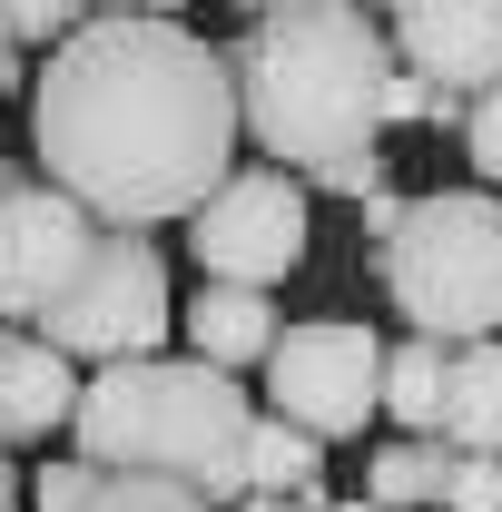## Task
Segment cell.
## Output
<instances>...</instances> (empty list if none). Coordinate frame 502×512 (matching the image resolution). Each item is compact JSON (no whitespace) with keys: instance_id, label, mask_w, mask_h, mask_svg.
Here are the masks:
<instances>
[{"instance_id":"24","label":"cell","mask_w":502,"mask_h":512,"mask_svg":"<svg viewBox=\"0 0 502 512\" xmlns=\"http://www.w3.org/2000/svg\"><path fill=\"white\" fill-rule=\"evenodd\" d=\"M20 178H30V168H20V158L0 148V207H10V188H20Z\"/></svg>"},{"instance_id":"6","label":"cell","mask_w":502,"mask_h":512,"mask_svg":"<svg viewBox=\"0 0 502 512\" xmlns=\"http://www.w3.org/2000/svg\"><path fill=\"white\" fill-rule=\"evenodd\" d=\"M256 375H266V404H256V414L296 424L306 444H345V434H365V414H375L384 335L365 316H306V325H286V335L266 345Z\"/></svg>"},{"instance_id":"8","label":"cell","mask_w":502,"mask_h":512,"mask_svg":"<svg viewBox=\"0 0 502 512\" xmlns=\"http://www.w3.org/2000/svg\"><path fill=\"white\" fill-rule=\"evenodd\" d=\"M89 247H99V217L69 207L60 188H40V178H20L0 207V325L40 335V316L60 306V286L79 276Z\"/></svg>"},{"instance_id":"20","label":"cell","mask_w":502,"mask_h":512,"mask_svg":"<svg viewBox=\"0 0 502 512\" xmlns=\"http://www.w3.org/2000/svg\"><path fill=\"white\" fill-rule=\"evenodd\" d=\"M89 483H99V473H89L79 453H60V463L30 473V503H20V512H79V503H89Z\"/></svg>"},{"instance_id":"17","label":"cell","mask_w":502,"mask_h":512,"mask_svg":"<svg viewBox=\"0 0 502 512\" xmlns=\"http://www.w3.org/2000/svg\"><path fill=\"white\" fill-rule=\"evenodd\" d=\"M79 20L89 10H69V0H10L0 10V40L10 50H60V40H79Z\"/></svg>"},{"instance_id":"15","label":"cell","mask_w":502,"mask_h":512,"mask_svg":"<svg viewBox=\"0 0 502 512\" xmlns=\"http://www.w3.org/2000/svg\"><path fill=\"white\" fill-rule=\"evenodd\" d=\"M434 483H443V444H384V453H365V503L375 512H434Z\"/></svg>"},{"instance_id":"25","label":"cell","mask_w":502,"mask_h":512,"mask_svg":"<svg viewBox=\"0 0 502 512\" xmlns=\"http://www.w3.org/2000/svg\"><path fill=\"white\" fill-rule=\"evenodd\" d=\"M227 512H325V503H256L247 493V503H227Z\"/></svg>"},{"instance_id":"4","label":"cell","mask_w":502,"mask_h":512,"mask_svg":"<svg viewBox=\"0 0 502 512\" xmlns=\"http://www.w3.org/2000/svg\"><path fill=\"white\" fill-rule=\"evenodd\" d=\"M375 286L424 345H483L502 335V197L493 188H434L404 197V217L375 237Z\"/></svg>"},{"instance_id":"12","label":"cell","mask_w":502,"mask_h":512,"mask_svg":"<svg viewBox=\"0 0 502 512\" xmlns=\"http://www.w3.org/2000/svg\"><path fill=\"white\" fill-rule=\"evenodd\" d=\"M434 444H443V453H483V463H502V335H483V345H453Z\"/></svg>"},{"instance_id":"3","label":"cell","mask_w":502,"mask_h":512,"mask_svg":"<svg viewBox=\"0 0 502 512\" xmlns=\"http://www.w3.org/2000/svg\"><path fill=\"white\" fill-rule=\"evenodd\" d=\"M247 424L256 394L197 355H138V365H99L79 375L69 404V453L89 473H148V483H178L207 512L247 503L237 463H247Z\"/></svg>"},{"instance_id":"11","label":"cell","mask_w":502,"mask_h":512,"mask_svg":"<svg viewBox=\"0 0 502 512\" xmlns=\"http://www.w3.org/2000/svg\"><path fill=\"white\" fill-rule=\"evenodd\" d=\"M178 335H188L197 365L247 375V365H266V345L286 335V316H276V296H247V286H197L178 306Z\"/></svg>"},{"instance_id":"1","label":"cell","mask_w":502,"mask_h":512,"mask_svg":"<svg viewBox=\"0 0 502 512\" xmlns=\"http://www.w3.org/2000/svg\"><path fill=\"white\" fill-rule=\"evenodd\" d=\"M237 89L178 10H89L30 69V178L99 227H188L237 168Z\"/></svg>"},{"instance_id":"18","label":"cell","mask_w":502,"mask_h":512,"mask_svg":"<svg viewBox=\"0 0 502 512\" xmlns=\"http://www.w3.org/2000/svg\"><path fill=\"white\" fill-rule=\"evenodd\" d=\"M434 512H502V463H483V453H443Z\"/></svg>"},{"instance_id":"13","label":"cell","mask_w":502,"mask_h":512,"mask_svg":"<svg viewBox=\"0 0 502 512\" xmlns=\"http://www.w3.org/2000/svg\"><path fill=\"white\" fill-rule=\"evenodd\" d=\"M237 483H247L256 503H335V493H325V444H306V434L276 424V414H256V424H247V463H237Z\"/></svg>"},{"instance_id":"10","label":"cell","mask_w":502,"mask_h":512,"mask_svg":"<svg viewBox=\"0 0 502 512\" xmlns=\"http://www.w3.org/2000/svg\"><path fill=\"white\" fill-rule=\"evenodd\" d=\"M69 404H79V365H60L40 335L0 325V453H30L69 434Z\"/></svg>"},{"instance_id":"23","label":"cell","mask_w":502,"mask_h":512,"mask_svg":"<svg viewBox=\"0 0 502 512\" xmlns=\"http://www.w3.org/2000/svg\"><path fill=\"white\" fill-rule=\"evenodd\" d=\"M20 69H30V60H20V50H10V40H0V99H10V89H20Z\"/></svg>"},{"instance_id":"9","label":"cell","mask_w":502,"mask_h":512,"mask_svg":"<svg viewBox=\"0 0 502 512\" xmlns=\"http://www.w3.org/2000/svg\"><path fill=\"white\" fill-rule=\"evenodd\" d=\"M384 50L414 89L434 99H483L502 89V0H414V10H384Z\"/></svg>"},{"instance_id":"5","label":"cell","mask_w":502,"mask_h":512,"mask_svg":"<svg viewBox=\"0 0 502 512\" xmlns=\"http://www.w3.org/2000/svg\"><path fill=\"white\" fill-rule=\"evenodd\" d=\"M168 325H178V296H168V256L138 227H99V247L79 256V276L60 286V306L40 316V345L60 365H138V355H168Z\"/></svg>"},{"instance_id":"14","label":"cell","mask_w":502,"mask_h":512,"mask_svg":"<svg viewBox=\"0 0 502 512\" xmlns=\"http://www.w3.org/2000/svg\"><path fill=\"white\" fill-rule=\"evenodd\" d=\"M443 375H453V355L424 345V335H394L384 345V375H375V414L404 424V444H434L443 424Z\"/></svg>"},{"instance_id":"22","label":"cell","mask_w":502,"mask_h":512,"mask_svg":"<svg viewBox=\"0 0 502 512\" xmlns=\"http://www.w3.org/2000/svg\"><path fill=\"white\" fill-rule=\"evenodd\" d=\"M0 512H20V463L0 453Z\"/></svg>"},{"instance_id":"26","label":"cell","mask_w":502,"mask_h":512,"mask_svg":"<svg viewBox=\"0 0 502 512\" xmlns=\"http://www.w3.org/2000/svg\"><path fill=\"white\" fill-rule=\"evenodd\" d=\"M325 512H375V503H365V493H355V503H325Z\"/></svg>"},{"instance_id":"16","label":"cell","mask_w":502,"mask_h":512,"mask_svg":"<svg viewBox=\"0 0 502 512\" xmlns=\"http://www.w3.org/2000/svg\"><path fill=\"white\" fill-rule=\"evenodd\" d=\"M79 512H207V503L178 493V483H148V473H99Z\"/></svg>"},{"instance_id":"7","label":"cell","mask_w":502,"mask_h":512,"mask_svg":"<svg viewBox=\"0 0 502 512\" xmlns=\"http://www.w3.org/2000/svg\"><path fill=\"white\" fill-rule=\"evenodd\" d=\"M315 247V217L306 188L276 178V168H227L207 207L188 217V256H197V286H247V296H276Z\"/></svg>"},{"instance_id":"2","label":"cell","mask_w":502,"mask_h":512,"mask_svg":"<svg viewBox=\"0 0 502 512\" xmlns=\"http://www.w3.org/2000/svg\"><path fill=\"white\" fill-rule=\"evenodd\" d=\"M227 89H237V138L256 148V168L296 188H315L345 158H375L384 89H394L384 10H345V0L247 10L227 50Z\"/></svg>"},{"instance_id":"19","label":"cell","mask_w":502,"mask_h":512,"mask_svg":"<svg viewBox=\"0 0 502 512\" xmlns=\"http://www.w3.org/2000/svg\"><path fill=\"white\" fill-rule=\"evenodd\" d=\"M463 158H473L483 188H502V89H483V99L463 109Z\"/></svg>"},{"instance_id":"21","label":"cell","mask_w":502,"mask_h":512,"mask_svg":"<svg viewBox=\"0 0 502 512\" xmlns=\"http://www.w3.org/2000/svg\"><path fill=\"white\" fill-rule=\"evenodd\" d=\"M394 217H404V197H394V188H375V197H365V237H384Z\"/></svg>"}]
</instances>
